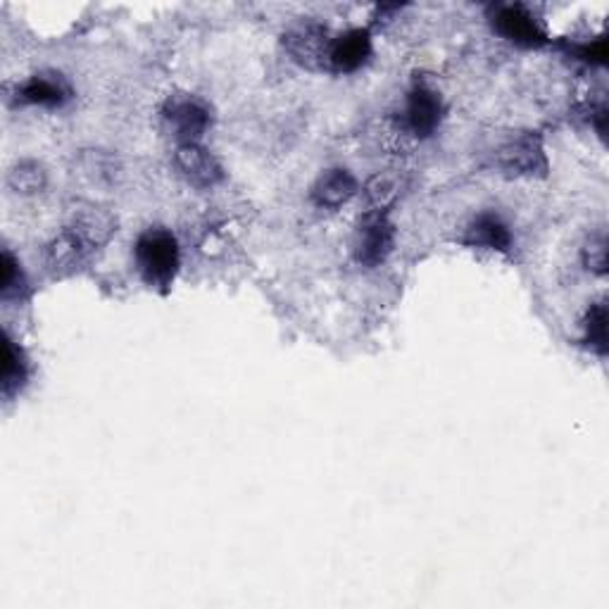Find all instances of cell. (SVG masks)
Segmentation results:
<instances>
[{
    "instance_id": "1",
    "label": "cell",
    "mask_w": 609,
    "mask_h": 609,
    "mask_svg": "<svg viewBox=\"0 0 609 609\" xmlns=\"http://www.w3.org/2000/svg\"><path fill=\"white\" fill-rule=\"evenodd\" d=\"M134 255L143 282L162 293L170 291L179 272V243L168 229L155 226L143 232L136 241Z\"/></svg>"
},
{
    "instance_id": "2",
    "label": "cell",
    "mask_w": 609,
    "mask_h": 609,
    "mask_svg": "<svg viewBox=\"0 0 609 609\" xmlns=\"http://www.w3.org/2000/svg\"><path fill=\"white\" fill-rule=\"evenodd\" d=\"M332 41L334 37L319 22H301L284 34V48L291 60L309 72H328Z\"/></svg>"
},
{
    "instance_id": "3",
    "label": "cell",
    "mask_w": 609,
    "mask_h": 609,
    "mask_svg": "<svg viewBox=\"0 0 609 609\" xmlns=\"http://www.w3.org/2000/svg\"><path fill=\"white\" fill-rule=\"evenodd\" d=\"M443 112L446 110H443L440 93L434 87L424 84V81L422 84L417 81L413 91L407 93L400 131L407 136H415V139L432 136L443 120Z\"/></svg>"
},
{
    "instance_id": "4",
    "label": "cell",
    "mask_w": 609,
    "mask_h": 609,
    "mask_svg": "<svg viewBox=\"0 0 609 609\" xmlns=\"http://www.w3.org/2000/svg\"><path fill=\"white\" fill-rule=\"evenodd\" d=\"M164 122H168L170 131L179 145L184 143H201L203 134L210 126V110L203 101H197L195 95H172L164 103Z\"/></svg>"
},
{
    "instance_id": "5",
    "label": "cell",
    "mask_w": 609,
    "mask_h": 609,
    "mask_svg": "<svg viewBox=\"0 0 609 609\" xmlns=\"http://www.w3.org/2000/svg\"><path fill=\"white\" fill-rule=\"evenodd\" d=\"M498 168L509 176H546L548 155L538 134H521L498 151Z\"/></svg>"
},
{
    "instance_id": "6",
    "label": "cell",
    "mask_w": 609,
    "mask_h": 609,
    "mask_svg": "<svg viewBox=\"0 0 609 609\" xmlns=\"http://www.w3.org/2000/svg\"><path fill=\"white\" fill-rule=\"evenodd\" d=\"M91 255L93 251L89 245L81 241L70 226H64V232H60L51 243L45 245L43 262H45L48 274L55 278H64L84 267Z\"/></svg>"
},
{
    "instance_id": "7",
    "label": "cell",
    "mask_w": 609,
    "mask_h": 609,
    "mask_svg": "<svg viewBox=\"0 0 609 609\" xmlns=\"http://www.w3.org/2000/svg\"><path fill=\"white\" fill-rule=\"evenodd\" d=\"M498 34L524 48H540L548 43V34L542 24L524 6H500L493 14Z\"/></svg>"
},
{
    "instance_id": "8",
    "label": "cell",
    "mask_w": 609,
    "mask_h": 609,
    "mask_svg": "<svg viewBox=\"0 0 609 609\" xmlns=\"http://www.w3.org/2000/svg\"><path fill=\"white\" fill-rule=\"evenodd\" d=\"M174 164H176L179 174L197 189H210V186L220 184V181L224 179L222 164L201 143L176 145Z\"/></svg>"
},
{
    "instance_id": "9",
    "label": "cell",
    "mask_w": 609,
    "mask_h": 609,
    "mask_svg": "<svg viewBox=\"0 0 609 609\" xmlns=\"http://www.w3.org/2000/svg\"><path fill=\"white\" fill-rule=\"evenodd\" d=\"M395 229L388 222L386 212H369L365 224L359 226V243H357V260L359 265L376 267L388 257L393 251Z\"/></svg>"
},
{
    "instance_id": "10",
    "label": "cell",
    "mask_w": 609,
    "mask_h": 609,
    "mask_svg": "<svg viewBox=\"0 0 609 609\" xmlns=\"http://www.w3.org/2000/svg\"><path fill=\"white\" fill-rule=\"evenodd\" d=\"M68 226L95 253L114 236V232H118V217H114L108 207L81 205L72 212V220Z\"/></svg>"
},
{
    "instance_id": "11",
    "label": "cell",
    "mask_w": 609,
    "mask_h": 609,
    "mask_svg": "<svg viewBox=\"0 0 609 609\" xmlns=\"http://www.w3.org/2000/svg\"><path fill=\"white\" fill-rule=\"evenodd\" d=\"M372 55V37L367 29H351L332 41L328 72L351 74L357 72Z\"/></svg>"
},
{
    "instance_id": "12",
    "label": "cell",
    "mask_w": 609,
    "mask_h": 609,
    "mask_svg": "<svg viewBox=\"0 0 609 609\" xmlns=\"http://www.w3.org/2000/svg\"><path fill=\"white\" fill-rule=\"evenodd\" d=\"M72 98V89L60 74H37L18 89V101L41 108H60Z\"/></svg>"
},
{
    "instance_id": "13",
    "label": "cell",
    "mask_w": 609,
    "mask_h": 609,
    "mask_svg": "<svg viewBox=\"0 0 609 609\" xmlns=\"http://www.w3.org/2000/svg\"><path fill=\"white\" fill-rule=\"evenodd\" d=\"M463 243L469 245V248H484V251H498V253H507L512 248V234H509L507 224L498 217V215H486L476 217L467 234L463 236Z\"/></svg>"
},
{
    "instance_id": "14",
    "label": "cell",
    "mask_w": 609,
    "mask_h": 609,
    "mask_svg": "<svg viewBox=\"0 0 609 609\" xmlns=\"http://www.w3.org/2000/svg\"><path fill=\"white\" fill-rule=\"evenodd\" d=\"M357 193V179L348 170H328L312 186V201L317 207H341Z\"/></svg>"
},
{
    "instance_id": "15",
    "label": "cell",
    "mask_w": 609,
    "mask_h": 609,
    "mask_svg": "<svg viewBox=\"0 0 609 609\" xmlns=\"http://www.w3.org/2000/svg\"><path fill=\"white\" fill-rule=\"evenodd\" d=\"M27 378V362L22 351L18 348V343H14L8 334L3 336V362H0V388H3L6 398L14 390H20Z\"/></svg>"
},
{
    "instance_id": "16",
    "label": "cell",
    "mask_w": 609,
    "mask_h": 609,
    "mask_svg": "<svg viewBox=\"0 0 609 609\" xmlns=\"http://www.w3.org/2000/svg\"><path fill=\"white\" fill-rule=\"evenodd\" d=\"M45 168L34 160H22L20 164H14V168L8 172V186L20 193V195H31L39 193L45 189Z\"/></svg>"
},
{
    "instance_id": "17",
    "label": "cell",
    "mask_w": 609,
    "mask_h": 609,
    "mask_svg": "<svg viewBox=\"0 0 609 609\" xmlns=\"http://www.w3.org/2000/svg\"><path fill=\"white\" fill-rule=\"evenodd\" d=\"M583 343L596 355L607 353V307L605 303L590 305L583 322Z\"/></svg>"
},
{
    "instance_id": "18",
    "label": "cell",
    "mask_w": 609,
    "mask_h": 609,
    "mask_svg": "<svg viewBox=\"0 0 609 609\" xmlns=\"http://www.w3.org/2000/svg\"><path fill=\"white\" fill-rule=\"evenodd\" d=\"M0 274H3L0 276V295H3V301L22 298V293L27 291V276L10 251H3V255H0Z\"/></svg>"
},
{
    "instance_id": "19",
    "label": "cell",
    "mask_w": 609,
    "mask_h": 609,
    "mask_svg": "<svg viewBox=\"0 0 609 609\" xmlns=\"http://www.w3.org/2000/svg\"><path fill=\"white\" fill-rule=\"evenodd\" d=\"M365 193H367L369 212H388L395 197H398V184H395L393 176L376 174L374 179H369Z\"/></svg>"
},
{
    "instance_id": "20",
    "label": "cell",
    "mask_w": 609,
    "mask_h": 609,
    "mask_svg": "<svg viewBox=\"0 0 609 609\" xmlns=\"http://www.w3.org/2000/svg\"><path fill=\"white\" fill-rule=\"evenodd\" d=\"M581 260H583V267L590 274L602 276L607 272V238H605V234H596L586 241L583 251H581Z\"/></svg>"
},
{
    "instance_id": "21",
    "label": "cell",
    "mask_w": 609,
    "mask_h": 609,
    "mask_svg": "<svg viewBox=\"0 0 609 609\" xmlns=\"http://www.w3.org/2000/svg\"><path fill=\"white\" fill-rule=\"evenodd\" d=\"M579 58H583V60H588V62H598V64H602L605 62V58H607V43L600 39V41H596V43H586V45H581L579 48Z\"/></svg>"
}]
</instances>
